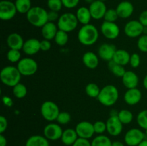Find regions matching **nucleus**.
<instances>
[{
  "label": "nucleus",
  "instance_id": "obj_17",
  "mask_svg": "<svg viewBox=\"0 0 147 146\" xmlns=\"http://www.w3.org/2000/svg\"><path fill=\"white\" fill-rule=\"evenodd\" d=\"M142 98V93L139 89L132 88L128 89L123 95L124 102L129 105H136Z\"/></svg>",
  "mask_w": 147,
  "mask_h": 146
},
{
  "label": "nucleus",
  "instance_id": "obj_11",
  "mask_svg": "<svg viewBox=\"0 0 147 146\" xmlns=\"http://www.w3.org/2000/svg\"><path fill=\"white\" fill-rule=\"evenodd\" d=\"M63 130L57 123H50L45 125L43 130V135L48 140H55L61 139Z\"/></svg>",
  "mask_w": 147,
  "mask_h": 146
},
{
  "label": "nucleus",
  "instance_id": "obj_25",
  "mask_svg": "<svg viewBox=\"0 0 147 146\" xmlns=\"http://www.w3.org/2000/svg\"><path fill=\"white\" fill-rule=\"evenodd\" d=\"M76 15L78 22L81 24L86 25V24H90L92 17L89 8L86 7H80L76 11Z\"/></svg>",
  "mask_w": 147,
  "mask_h": 146
},
{
  "label": "nucleus",
  "instance_id": "obj_22",
  "mask_svg": "<svg viewBox=\"0 0 147 146\" xmlns=\"http://www.w3.org/2000/svg\"><path fill=\"white\" fill-rule=\"evenodd\" d=\"M58 30L59 29L57 27V25H56L55 22L48 21L41 28L42 35L44 40H47L50 41L52 40H54Z\"/></svg>",
  "mask_w": 147,
  "mask_h": 146
},
{
  "label": "nucleus",
  "instance_id": "obj_32",
  "mask_svg": "<svg viewBox=\"0 0 147 146\" xmlns=\"http://www.w3.org/2000/svg\"><path fill=\"white\" fill-rule=\"evenodd\" d=\"M85 90H86V94L91 98H97L100 92V89L98 86V84L93 82L88 83L86 85Z\"/></svg>",
  "mask_w": 147,
  "mask_h": 146
},
{
  "label": "nucleus",
  "instance_id": "obj_23",
  "mask_svg": "<svg viewBox=\"0 0 147 146\" xmlns=\"http://www.w3.org/2000/svg\"><path fill=\"white\" fill-rule=\"evenodd\" d=\"M82 60L84 65L90 70H94L99 64L98 57L93 52H86L84 53Z\"/></svg>",
  "mask_w": 147,
  "mask_h": 146
},
{
  "label": "nucleus",
  "instance_id": "obj_54",
  "mask_svg": "<svg viewBox=\"0 0 147 146\" xmlns=\"http://www.w3.org/2000/svg\"><path fill=\"white\" fill-rule=\"evenodd\" d=\"M138 146H147V140H144Z\"/></svg>",
  "mask_w": 147,
  "mask_h": 146
},
{
  "label": "nucleus",
  "instance_id": "obj_12",
  "mask_svg": "<svg viewBox=\"0 0 147 146\" xmlns=\"http://www.w3.org/2000/svg\"><path fill=\"white\" fill-rule=\"evenodd\" d=\"M100 31L106 38L115 40L120 34V28L115 22L104 21L100 26Z\"/></svg>",
  "mask_w": 147,
  "mask_h": 146
},
{
  "label": "nucleus",
  "instance_id": "obj_47",
  "mask_svg": "<svg viewBox=\"0 0 147 146\" xmlns=\"http://www.w3.org/2000/svg\"><path fill=\"white\" fill-rule=\"evenodd\" d=\"M47 17H48V21H51V22H55V21H57L59 19L58 12L55 11H48V14H47Z\"/></svg>",
  "mask_w": 147,
  "mask_h": 146
},
{
  "label": "nucleus",
  "instance_id": "obj_20",
  "mask_svg": "<svg viewBox=\"0 0 147 146\" xmlns=\"http://www.w3.org/2000/svg\"><path fill=\"white\" fill-rule=\"evenodd\" d=\"M122 82L125 87L127 89L136 88L139 84V77L133 71H126L124 75L121 77Z\"/></svg>",
  "mask_w": 147,
  "mask_h": 146
},
{
  "label": "nucleus",
  "instance_id": "obj_33",
  "mask_svg": "<svg viewBox=\"0 0 147 146\" xmlns=\"http://www.w3.org/2000/svg\"><path fill=\"white\" fill-rule=\"evenodd\" d=\"M118 117L120 120V121L123 123V125H128L131 123L134 116L130 110L123 109V110H121L119 112Z\"/></svg>",
  "mask_w": 147,
  "mask_h": 146
},
{
  "label": "nucleus",
  "instance_id": "obj_42",
  "mask_svg": "<svg viewBox=\"0 0 147 146\" xmlns=\"http://www.w3.org/2000/svg\"><path fill=\"white\" fill-rule=\"evenodd\" d=\"M141 63V58L140 56L137 53H134V54H131L130 57V62L129 64L133 68H136L140 65Z\"/></svg>",
  "mask_w": 147,
  "mask_h": 146
},
{
  "label": "nucleus",
  "instance_id": "obj_19",
  "mask_svg": "<svg viewBox=\"0 0 147 146\" xmlns=\"http://www.w3.org/2000/svg\"><path fill=\"white\" fill-rule=\"evenodd\" d=\"M22 50L27 55H34L40 50V41L36 38H30L24 41Z\"/></svg>",
  "mask_w": 147,
  "mask_h": 146
},
{
  "label": "nucleus",
  "instance_id": "obj_27",
  "mask_svg": "<svg viewBox=\"0 0 147 146\" xmlns=\"http://www.w3.org/2000/svg\"><path fill=\"white\" fill-rule=\"evenodd\" d=\"M25 146H50V143L44 135H34L27 139Z\"/></svg>",
  "mask_w": 147,
  "mask_h": 146
},
{
  "label": "nucleus",
  "instance_id": "obj_5",
  "mask_svg": "<svg viewBox=\"0 0 147 146\" xmlns=\"http://www.w3.org/2000/svg\"><path fill=\"white\" fill-rule=\"evenodd\" d=\"M78 23L76 14L71 12H66L60 16L57 25L60 30L69 33L77 28Z\"/></svg>",
  "mask_w": 147,
  "mask_h": 146
},
{
  "label": "nucleus",
  "instance_id": "obj_48",
  "mask_svg": "<svg viewBox=\"0 0 147 146\" xmlns=\"http://www.w3.org/2000/svg\"><path fill=\"white\" fill-rule=\"evenodd\" d=\"M139 21L144 27H147V10L142 11L139 15Z\"/></svg>",
  "mask_w": 147,
  "mask_h": 146
},
{
  "label": "nucleus",
  "instance_id": "obj_10",
  "mask_svg": "<svg viewBox=\"0 0 147 146\" xmlns=\"http://www.w3.org/2000/svg\"><path fill=\"white\" fill-rule=\"evenodd\" d=\"M144 27L140 23L139 20H131L128 21L124 26L125 34L130 38L139 37L144 34Z\"/></svg>",
  "mask_w": 147,
  "mask_h": 146
},
{
  "label": "nucleus",
  "instance_id": "obj_3",
  "mask_svg": "<svg viewBox=\"0 0 147 146\" xmlns=\"http://www.w3.org/2000/svg\"><path fill=\"white\" fill-rule=\"evenodd\" d=\"M48 11L41 7H32L26 14L27 20L35 27H42L48 22Z\"/></svg>",
  "mask_w": 147,
  "mask_h": 146
},
{
  "label": "nucleus",
  "instance_id": "obj_55",
  "mask_svg": "<svg viewBox=\"0 0 147 146\" xmlns=\"http://www.w3.org/2000/svg\"><path fill=\"white\" fill-rule=\"evenodd\" d=\"M84 1H86V3H88V4H92V3H93V1H96V0H84Z\"/></svg>",
  "mask_w": 147,
  "mask_h": 146
},
{
  "label": "nucleus",
  "instance_id": "obj_31",
  "mask_svg": "<svg viewBox=\"0 0 147 146\" xmlns=\"http://www.w3.org/2000/svg\"><path fill=\"white\" fill-rule=\"evenodd\" d=\"M13 94L17 99H22L26 97L27 94V88L22 83H18L13 87Z\"/></svg>",
  "mask_w": 147,
  "mask_h": 146
},
{
  "label": "nucleus",
  "instance_id": "obj_1",
  "mask_svg": "<svg viewBox=\"0 0 147 146\" xmlns=\"http://www.w3.org/2000/svg\"><path fill=\"white\" fill-rule=\"evenodd\" d=\"M99 37V32L93 24H86L80 27L78 33V40L84 46H91L96 44Z\"/></svg>",
  "mask_w": 147,
  "mask_h": 146
},
{
  "label": "nucleus",
  "instance_id": "obj_18",
  "mask_svg": "<svg viewBox=\"0 0 147 146\" xmlns=\"http://www.w3.org/2000/svg\"><path fill=\"white\" fill-rule=\"evenodd\" d=\"M119 17L121 19L129 18L133 14L134 7L133 4L129 1H123L119 3L116 8Z\"/></svg>",
  "mask_w": 147,
  "mask_h": 146
},
{
  "label": "nucleus",
  "instance_id": "obj_28",
  "mask_svg": "<svg viewBox=\"0 0 147 146\" xmlns=\"http://www.w3.org/2000/svg\"><path fill=\"white\" fill-rule=\"evenodd\" d=\"M108 67H109V70L113 73V75L118 77H122L126 72V69L124 68V66L116 64L113 60L108 62Z\"/></svg>",
  "mask_w": 147,
  "mask_h": 146
},
{
  "label": "nucleus",
  "instance_id": "obj_13",
  "mask_svg": "<svg viewBox=\"0 0 147 146\" xmlns=\"http://www.w3.org/2000/svg\"><path fill=\"white\" fill-rule=\"evenodd\" d=\"M76 130L78 137L88 140L95 134L93 124L88 121H81L78 123L76 125Z\"/></svg>",
  "mask_w": 147,
  "mask_h": 146
},
{
  "label": "nucleus",
  "instance_id": "obj_36",
  "mask_svg": "<svg viewBox=\"0 0 147 146\" xmlns=\"http://www.w3.org/2000/svg\"><path fill=\"white\" fill-rule=\"evenodd\" d=\"M7 58L11 63L18 62L21 60V53H20V50L10 49L7 52Z\"/></svg>",
  "mask_w": 147,
  "mask_h": 146
},
{
  "label": "nucleus",
  "instance_id": "obj_29",
  "mask_svg": "<svg viewBox=\"0 0 147 146\" xmlns=\"http://www.w3.org/2000/svg\"><path fill=\"white\" fill-rule=\"evenodd\" d=\"M14 4L20 14H27L32 7L31 0H15Z\"/></svg>",
  "mask_w": 147,
  "mask_h": 146
},
{
  "label": "nucleus",
  "instance_id": "obj_16",
  "mask_svg": "<svg viewBox=\"0 0 147 146\" xmlns=\"http://www.w3.org/2000/svg\"><path fill=\"white\" fill-rule=\"evenodd\" d=\"M116 50L117 49L113 44L103 43L99 47L98 54L100 59L105 60V61L110 62L113 60V56H114Z\"/></svg>",
  "mask_w": 147,
  "mask_h": 146
},
{
  "label": "nucleus",
  "instance_id": "obj_43",
  "mask_svg": "<svg viewBox=\"0 0 147 146\" xmlns=\"http://www.w3.org/2000/svg\"><path fill=\"white\" fill-rule=\"evenodd\" d=\"M63 7L67 9H73L78 5L80 0H62Z\"/></svg>",
  "mask_w": 147,
  "mask_h": 146
},
{
  "label": "nucleus",
  "instance_id": "obj_56",
  "mask_svg": "<svg viewBox=\"0 0 147 146\" xmlns=\"http://www.w3.org/2000/svg\"><path fill=\"white\" fill-rule=\"evenodd\" d=\"M144 34H147V27H144Z\"/></svg>",
  "mask_w": 147,
  "mask_h": 146
},
{
  "label": "nucleus",
  "instance_id": "obj_39",
  "mask_svg": "<svg viewBox=\"0 0 147 146\" xmlns=\"http://www.w3.org/2000/svg\"><path fill=\"white\" fill-rule=\"evenodd\" d=\"M118 18H119V15H118L116 9H109L106 11L103 19L106 21L115 22L118 19Z\"/></svg>",
  "mask_w": 147,
  "mask_h": 146
},
{
  "label": "nucleus",
  "instance_id": "obj_44",
  "mask_svg": "<svg viewBox=\"0 0 147 146\" xmlns=\"http://www.w3.org/2000/svg\"><path fill=\"white\" fill-rule=\"evenodd\" d=\"M8 127V122L4 116H0V134H3L7 130Z\"/></svg>",
  "mask_w": 147,
  "mask_h": 146
},
{
  "label": "nucleus",
  "instance_id": "obj_38",
  "mask_svg": "<svg viewBox=\"0 0 147 146\" xmlns=\"http://www.w3.org/2000/svg\"><path fill=\"white\" fill-rule=\"evenodd\" d=\"M56 120L59 125H67L71 120V115L67 112H60Z\"/></svg>",
  "mask_w": 147,
  "mask_h": 146
},
{
  "label": "nucleus",
  "instance_id": "obj_2",
  "mask_svg": "<svg viewBox=\"0 0 147 146\" xmlns=\"http://www.w3.org/2000/svg\"><path fill=\"white\" fill-rule=\"evenodd\" d=\"M119 92L117 87L113 84H107L100 89L98 97L99 102L106 107H111L116 103L119 100Z\"/></svg>",
  "mask_w": 147,
  "mask_h": 146
},
{
  "label": "nucleus",
  "instance_id": "obj_52",
  "mask_svg": "<svg viewBox=\"0 0 147 146\" xmlns=\"http://www.w3.org/2000/svg\"><path fill=\"white\" fill-rule=\"evenodd\" d=\"M119 112L116 110H112L110 113V116H118Z\"/></svg>",
  "mask_w": 147,
  "mask_h": 146
},
{
  "label": "nucleus",
  "instance_id": "obj_26",
  "mask_svg": "<svg viewBox=\"0 0 147 146\" xmlns=\"http://www.w3.org/2000/svg\"><path fill=\"white\" fill-rule=\"evenodd\" d=\"M131 54L129 52L123 49H119L116 51L114 56H113V61L116 64H121L122 66H125L129 64L130 62Z\"/></svg>",
  "mask_w": 147,
  "mask_h": 146
},
{
  "label": "nucleus",
  "instance_id": "obj_8",
  "mask_svg": "<svg viewBox=\"0 0 147 146\" xmlns=\"http://www.w3.org/2000/svg\"><path fill=\"white\" fill-rule=\"evenodd\" d=\"M17 13L14 2L9 0L0 1V19L3 21H9L15 17Z\"/></svg>",
  "mask_w": 147,
  "mask_h": 146
},
{
  "label": "nucleus",
  "instance_id": "obj_24",
  "mask_svg": "<svg viewBox=\"0 0 147 146\" xmlns=\"http://www.w3.org/2000/svg\"><path fill=\"white\" fill-rule=\"evenodd\" d=\"M78 139V135L76 133V129L67 128L63 130L60 140L65 145L70 146L73 145Z\"/></svg>",
  "mask_w": 147,
  "mask_h": 146
},
{
  "label": "nucleus",
  "instance_id": "obj_45",
  "mask_svg": "<svg viewBox=\"0 0 147 146\" xmlns=\"http://www.w3.org/2000/svg\"><path fill=\"white\" fill-rule=\"evenodd\" d=\"M72 146H91V142L89 141L88 139L78 137Z\"/></svg>",
  "mask_w": 147,
  "mask_h": 146
},
{
  "label": "nucleus",
  "instance_id": "obj_57",
  "mask_svg": "<svg viewBox=\"0 0 147 146\" xmlns=\"http://www.w3.org/2000/svg\"><path fill=\"white\" fill-rule=\"evenodd\" d=\"M145 135H147V130H145Z\"/></svg>",
  "mask_w": 147,
  "mask_h": 146
},
{
  "label": "nucleus",
  "instance_id": "obj_37",
  "mask_svg": "<svg viewBox=\"0 0 147 146\" xmlns=\"http://www.w3.org/2000/svg\"><path fill=\"white\" fill-rule=\"evenodd\" d=\"M47 7L50 11H60L63 7L62 0H47Z\"/></svg>",
  "mask_w": 147,
  "mask_h": 146
},
{
  "label": "nucleus",
  "instance_id": "obj_21",
  "mask_svg": "<svg viewBox=\"0 0 147 146\" xmlns=\"http://www.w3.org/2000/svg\"><path fill=\"white\" fill-rule=\"evenodd\" d=\"M24 41L23 37L18 33H11L7 37V44L9 49L20 50H22Z\"/></svg>",
  "mask_w": 147,
  "mask_h": 146
},
{
  "label": "nucleus",
  "instance_id": "obj_14",
  "mask_svg": "<svg viewBox=\"0 0 147 146\" xmlns=\"http://www.w3.org/2000/svg\"><path fill=\"white\" fill-rule=\"evenodd\" d=\"M89 10L91 14L92 19L96 20L104 18L105 14L107 11V7L104 1L96 0L89 6Z\"/></svg>",
  "mask_w": 147,
  "mask_h": 146
},
{
  "label": "nucleus",
  "instance_id": "obj_15",
  "mask_svg": "<svg viewBox=\"0 0 147 146\" xmlns=\"http://www.w3.org/2000/svg\"><path fill=\"white\" fill-rule=\"evenodd\" d=\"M106 123V131L110 135L118 136L122 133L123 125L118 116H110Z\"/></svg>",
  "mask_w": 147,
  "mask_h": 146
},
{
  "label": "nucleus",
  "instance_id": "obj_49",
  "mask_svg": "<svg viewBox=\"0 0 147 146\" xmlns=\"http://www.w3.org/2000/svg\"><path fill=\"white\" fill-rule=\"evenodd\" d=\"M2 102L4 103V104L7 107H11L13 105V101L11 100V97H8V96H4L2 97Z\"/></svg>",
  "mask_w": 147,
  "mask_h": 146
},
{
  "label": "nucleus",
  "instance_id": "obj_53",
  "mask_svg": "<svg viewBox=\"0 0 147 146\" xmlns=\"http://www.w3.org/2000/svg\"><path fill=\"white\" fill-rule=\"evenodd\" d=\"M143 85H144V88L146 89V90H147V74L145 76L144 78Z\"/></svg>",
  "mask_w": 147,
  "mask_h": 146
},
{
  "label": "nucleus",
  "instance_id": "obj_4",
  "mask_svg": "<svg viewBox=\"0 0 147 146\" xmlns=\"http://www.w3.org/2000/svg\"><path fill=\"white\" fill-rule=\"evenodd\" d=\"M22 74L17 67L6 66L0 72V80L4 85L13 87L20 82Z\"/></svg>",
  "mask_w": 147,
  "mask_h": 146
},
{
  "label": "nucleus",
  "instance_id": "obj_30",
  "mask_svg": "<svg viewBox=\"0 0 147 146\" xmlns=\"http://www.w3.org/2000/svg\"><path fill=\"white\" fill-rule=\"evenodd\" d=\"M111 144L110 138L104 135H98L91 142V146H111Z\"/></svg>",
  "mask_w": 147,
  "mask_h": 146
},
{
  "label": "nucleus",
  "instance_id": "obj_58",
  "mask_svg": "<svg viewBox=\"0 0 147 146\" xmlns=\"http://www.w3.org/2000/svg\"><path fill=\"white\" fill-rule=\"evenodd\" d=\"M100 1H107V0H100Z\"/></svg>",
  "mask_w": 147,
  "mask_h": 146
},
{
  "label": "nucleus",
  "instance_id": "obj_40",
  "mask_svg": "<svg viewBox=\"0 0 147 146\" xmlns=\"http://www.w3.org/2000/svg\"><path fill=\"white\" fill-rule=\"evenodd\" d=\"M137 47L142 52H147V34H143L138 39Z\"/></svg>",
  "mask_w": 147,
  "mask_h": 146
},
{
  "label": "nucleus",
  "instance_id": "obj_34",
  "mask_svg": "<svg viewBox=\"0 0 147 146\" xmlns=\"http://www.w3.org/2000/svg\"><path fill=\"white\" fill-rule=\"evenodd\" d=\"M55 42L58 46H65L67 44L69 40L68 33L59 29L54 38Z\"/></svg>",
  "mask_w": 147,
  "mask_h": 146
},
{
  "label": "nucleus",
  "instance_id": "obj_6",
  "mask_svg": "<svg viewBox=\"0 0 147 146\" xmlns=\"http://www.w3.org/2000/svg\"><path fill=\"white\" fill-rule=\"evenodd\" d=\"M17 67L22 76L28 77L33 75L37 72L38 70V64L34 59L24 57L17 62Z\"/></svg>",
  "mask_w": 147,
  "mask_h": 146
},
{
  "label": "nucleus",
  "instance_id": "obj_41",
  "mask_svg": "<svg viewBox=\"0 0 147 146\" xmlns=\"http://www.w3.org/2000/svg\"><path fill=\"white\" fill-rule=\"evenodd\" d=\"M93 127H94L95 133L103 135V133L106 131V123L101 120L96 121V123H93Z\"/></svg>",
  "mask_w": 147,
  "mask_h": 146
},
{
  "label": "nucleus",
  "instance_id": "obj_51",
  "mask_svg": "<svg viewBox=\"0 0 147 146\" xmlns=\"http://www.w3.org/2000/svg\"><path fill=\"white\" fill-rule=\"evenodd\" d=\"M111 146H125V145L123 143H121V142L114 141V142H112Z\"/></svg>",
  "mask_w": 147,
  "mask_h": 146
},
{
  "label": "nucleus",
  "instance_id": "obj_9",
  "mask_svg": "<svg viewBox=\"0 0 147 146\" xmlns=\"http://www.w3.org/2000/svg\"><path fill=\"white\" fill-rule=\"evenodd\" d=\"M145 133L138 128L130 129L124 136V142L128 146H138L145 140Z\"/></svg>",
  "mask_w": 147,
  "mask_h": 146
},
{
  "label": "nucleus",
  "instance_id": "obj_50",
  "mask_svg": "<svg viewBox=\"0 0 147 146\" xmlns=\"http://www.w3.org/2000/svg\"><path fill=\"white\" fill-rule=\"evenodd\" d=\"M7 140L3 134H0V146H7Z\"/></svg>",
  "mask_w": 147,
  "mask_h": 146
},
{
  "label": "nucleus",
  "instance_id": "obj_35",
  "mask_svg": "<svg viewBox=\"0 0 147 146\" xmlns=\"http://www.w3.org/2000/svg\"><path fill=\"white\" fill-rule=\"evenodd\" d=\"M136 122L140 127L144 130H147V110L139 112L136 117Z\"/></svg>",
  "mask_w": 147,
  "mask_h": 146
},
{
  "label": "nucleus",
  "instance_id": "obj_46",
  "mask_svg": "<svg viewBox=\"0 0 147 146\" xmlns=\"http://www.w3.org/2000/svg\"><path fill=\"white\" fill-rule=\"evenodd\" d=\"M52 47L51 42L50 40H42L40 41V50L43 52H47L50 50Z\"/></svg>",
  "mask_w": 147,
  "mask_h": 146
},
{
  "label": "nucleus",
  "instance_id": "obj_7",
  "mask_svg": "<svg viewBox=\"0 0 147 146\" xmlns=\"http://www.w3.org/2000/svg\"><path fill=\"white\" fill-rule=\"evenodd\" d=\"M40 113L45 120L48 122H53L57 120L60 111L57 104L54 102L45 101L42 104Z\"/></svg>",
  "mask_w": 147,
  "mask_h": 146
}]
</instances>
